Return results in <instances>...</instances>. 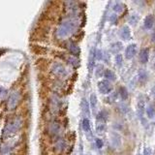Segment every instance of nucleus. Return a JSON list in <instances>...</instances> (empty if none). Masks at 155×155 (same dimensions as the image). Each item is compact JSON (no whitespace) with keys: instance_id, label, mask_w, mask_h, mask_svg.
<instances>
[{"instance_id":"nucleus-1","label":"nucleus","mask_w":155,"mask_h":155,"mask_svg":"<svg viewBox=\"0 0 155 155\" xmlns=\"http://www.w3.org/2000/svg\"><path fill=\"white\" fill-rule=\"evenodd\" d=\"M83 129L88 131L89 130V122H88L87 119H84L83 120Z\"/></svg>"},{"instance_id":"nucleus-2","label":"nucleus","mask_w":155,"mask_h":155,"mask_svg":"<svg viewBox=\"0 0 155 155\" xmlns=\"http://www.w3.org/2000/svg\"><path fill=\"white\" fill-rule=\"evenodd\" d=\"M98 144H99V146H102V142H101L100 140H98V141H97V146H98Z\"/></svg>"}]
</instances>
